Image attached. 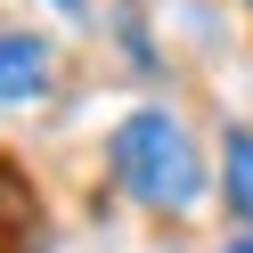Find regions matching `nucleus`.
<instances>
[{
    "label": "nucleus",
    "instance_id": "nucleus-1",
    "mask_svg": "<svg viewBox=\"0 0 253 253\" xmlns=\"http://www.w3.org/2000/svg\"><path fill=\"white\" fill-rule=\"evenodd\" d=\"M106 155H115V180L131 188V204H147V212H196L204 204V147L188 139V123L171 106L123 115Z\"/></svg>",
    "mask_w": 253,
    "mask_h": 253
},
{
    "label": "nucleus",
    "instance_id": "nucleus-2",
    "mask_svg": "<svg viewBox=\"0 0 253 253\" xmlns=\"http://www.w3.org/2000/svg\"><path fill=\"white\" fill-rule=\"evenodd\" d=\"M41 90H49V41L0 33V106H33Z\"/></svg>",
    "mask_w": 253,
    "mask_h": 253
},
{
    "label": "nucleus",
    "instance_id": "nucleus-3",
    "mask_svg": "<svg viewBox=\"0 0 253 253\" xmlns=\"http://www.w3.org/2000/svg\"><path fill=\"white\" fill-rule=\"evenodd\" d=\"M220 180H229V212L253 220V131H229V147H220Z\"/></svg>",
    "mask_w": 253,
    "mask_h": 253
},
{
    "label": "nucleus",
    "instance_id": "nucleus-4",
    "mask_svg": "<svg viewBox=\"0 0 253 253\" xmlns=\"http://www.w3.org/2000/svg\"><path fill=\"white\" fill-rule=\"evenodd\" d=\"M220 253H253V237H229V245H220Z\"/></svg>",
    "mask_w": 253,
    "mask_h": 253
}]
</instances>
